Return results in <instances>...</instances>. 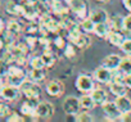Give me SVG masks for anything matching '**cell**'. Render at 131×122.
<instances>
[{
  "instance_id": "obj_36",
  "label": "cell",
  "mask_w": 131,
  "mask_h": 122,
  "mask_svg": "<svg viewBox=\"0 0 131 122\" xmlns=\"http://www.w3.org/2000/svg\"><path fill=\"white\" fill-rule=\"evenodd\" d=\"M7 121H8V122H23L25 118H23L22 114H18V113H16V112H12V113L7 117Z\"/></svg>"
},
{
  "instance_id": "obj_2",
  "label": "cell",
  "mask_w": 131,
  "mask_h": 122,
  "mask_svg": "<svg viewBox=\"0 0 131 122\" xmlns=\"http://www.w3.org/2000/svg\"><path fill=\"white\" fill-rule=\"evenodd\" d=\"M19 90L26 98H40L41 95V87L39 86V82L31 81L30 79L23 81V84L19 86Z\"/></svg>"
},
{
  "instance_id": "obj_16",
  "label": "cell",
  "mask_w": 131,
  "mask_h": 122,
  "mask_svg": "<svg viewBox=\"0 0 131 122\" xmlns=\"http://www.w3.org/2000/svg\"><path fill=\"white\" fill-rule=\"evenodd\" d=\"M71 42L75 44L77 49H80V50H85V49L89 48V45L91 44V39H90V36H89L86 32H81V34H80L76 39H73Z\"/></svg>"
},
{
  "instance_id": "obj_9",
  "label": "cell",
  "mask_w": 131,
  "mask_h": 122,
  "mask_svg": "<svg viewBox=\"0 0 131 122\" xmlns=\"http://www.w3.org/2000/svg\"><path fill=\"white\" fill-rule=\"evenodd\" d=\"M102 109L104 112V114L108 117L107 121H116L118 119L119 121V117H121V112L118 109V107L116 105L114 102H111V100H107L105 103L102 104Z\"/></svg>"
},
{
  "instance_id": "obj_41",
  "label": "cell",
  "mask_w": 131,
  "mask_h": 122,
  "mask_svg": "<svg viewBox=\"0 0 131 122\" xmlns=\"http://www.w3.org/2000/svg\"><path fill=\"white\" fill-rule=\"evenodd\" d=\"M122 3H123V7L131 13V0H122Z\"/></svg>"
},
{
  "instance_id": "obj_11",
  "label": "cell",
  "mask_w": 131,
  "mask_h": 122,
  "mask_svg": "<svg viewBox=\"0 0 131 122\" xmlns=\"http://www.w3.org/2000/svg\"><path fill=\"white\" fill-rule=\"evenodd\" d=\"M45 91L50 95V96H60L64 93V84L59 80H51L45 85Z\"/></svg>"
},
{
  "instance_id": "obj_23",
  "label": "cell",
  "mask_w": 131,
  "mask_h": 122,
  "mask_svg": "<svg viewBox=\"0 0 131 122\" xmlns=\"http://www.w3.org/2000/svg\"><path fill=\"white\" fill-rule=\"evenodd\" d=\"M80 105H81V109H85V110H91L95 108V102L94 99L91 98L90 94H85L80 98Z\"/></svg>"
},
{
  "instance_id": "obj_34",
  "label": "cell",
  "mask_w": 131,
  "mask_h": 122,
  "mask_svg": "<svg viewBox=\"0 0 131 122\" xmlns=\"http://www.w3.org/2000/svg\"><path fill=\"white\" fill-rule=\"evenodd\" d=\"M119 49H121L126 55H131V39H125V41L121 44Z\"/></svg>"
},
{
  "instance_id": "obj_20",
  "label": "cell",
  "mask_w": 131,
  "mask_h": 122,
  "mask_svg": "<svg viewBox=\"0 0 131 122\" xmlns=\"http://www.w3.org/2000/svg\"><path fill=\"white\" fill-rule=\"evenodd\" d=\"M109 89L111 93L114 96H121V95H127V87L123 85V82H118V81H111L109 84Z\"/></svg>"
},
{
  "instance_id": "obj_35",
  "label": "cell",
  "mask_w": 131,
  "mask_h": 122,
  "mask_svg": "<svg viewBox=\"0 0 131 122\" xmlns=\"http://www.w3.org/2000/svg\"><path fill=\"white\" fill-rule=\"evenodd\" d=\"M10 113H12L10 107H9L7 103L0 102V117H8Z\"/></svg>"
},
{
  "instance_id": "obj_18",
  "label": "cell",
  "mask_w": 131,
  "mask_h": 122,
  "mask_svg": "<svg viewBox=\"0 0 131 122\" xmlns=\"http://www.w3.org/2000/svg\"><path fill=\"white\" fill-rule=\"evenodd\" d=\"M90 95H91V98L94 99L95 104H98V105H102L103 103H105V102L108 100V94H107V91H105L104 89H102V87H94V89L91 90Z\"/></svg>"
},
{
  "instance_id": "obj_13",
  "label": "cell",
  "mask_w": 131,
  "mask_h": 122,
  "mask_svg": "<svg viewBox=\"0 0 131 122\" xmlns=\"http://www.w3.org/2000/svg\"><path fill=\"white\" fill-rule=\"evenodd\" d=\"M121 55L118 54H109L107 55L104 59H103V62H102V66L108 68L109 71L114 72V71H118V67H119V63H121Z\"/></svg>"
},
{
  "instance_id": "obj_43",
  "label": "cell",
  "mask_w": 131,
  "mask_h": 122,
  "mask_svg": "<svg viewBox=\"0 0 131 122\" xmlns=\"http://www.w3.org/2000/svg\"><path fill=\"white\" fill-rule=\"evenodd\" d=\"M5 48V44H4V41H3V39L0 37V51H2L3 49Z\"/></svg>"
},
{
  "instance_id": "obj_21",
  "label": "cell",
  "mask_w": 131,
  "mask_h": 122,
  "mask_svg": "<svg viewBox=\"0 0 131 122\" xmlns=\"http://www.w3.org/2000/svg\"><path fill=\"white\" fill-rule=\"evenodd\" d=\"M45 77H46V72L44 68H31V71L27 75V79L35 82H41L45 80Z\"/></svg>"
},
{
  "instance_id": "obj_31",
  "label": "cell",
  "mask_w": 131,
  "mask_h": 122,
  "mask_svg": "<svg viewBox=\"0 0 131 122\" xmlns=\"http://www.w3.org/2000/svg\"><path fill=\"white\" fill-rule=\"evenodd\" d=\"M30 66L31 68H45V64H44V60L41 58V55H36V57H32L30 59Z\"/></svg>"
},
{
  "instance_id": "obj_28",
  "label": "cell",
  "mask_w": 131,
  "mask_h": 122,
  "mask_svg": "<svg viewBox=\"0 0 131 122\" xmlns=\"http://www.w3.org/2000/svg\"><path fill=\"white\" fill-rule=\"evenodd\" d=\"M41 58H42V60H44L45 67H49V68L54 66L55 60H57V58H55V55H54V53H53L51 50H44Z\"/></svg>"
},
{
  "instance_id": "obj_39",
  "label": "cell",
  "mask_w": 131,
  "mask_h": 122,
  "mask_svg": "<svg viewBox=\"0 0 131 122\" xmlns=\"http://www.w3.org/2000/svg\"><path fill=\"white\" fill-rule=\"evenodd\" d=\"M123 85L131 90V75H123Z\"/></svg>"
},
{
  "instance_id": "obj_38",
  "label": "cell",
  "mask_w": 131,
  "mask_h": 122,
  "mask_svg": "<svg viewBox=\"0 0 131 122\" xmlns=\"http://www.w3.org/2000/svg\"><path fill=\"white\" fill-rule=\"evenodd\" d=\"M8 66H9V64H7L4 60L0 58V77H4V76L7 75V72H8Z\"/></svg>"
},
{
  "instance_id": "obj_26",
  "label": "cell",
  "mask_w": 131,
  "mask_h": 122,
  "mask_svg": "<svg viewBox=\"0 0 131 122\" xmlns=\"http://www.w3.org/2000/svg\"><path fill=\"white\" fill-rule=\"evenodd\" d=\"M5 10L8 12V14H12V16H21V12H22V4H18L16 2H8L7 5H5Z\"/></svg>"
},
{
  "instance_id": "obj_37",
  "label": "cell",
  "mask_w": 131,
  "mask_h": 122,
  "mask_svg": "<svg viewBox=\"0 0 131 122\" xmlns=\"http://www.w3.org/2000/svg\"><path fill=\"white\" fill-rule=\"evenodd\" d=\"M123 32H131V14L123 17Z\"/></svg>"
},
{
  "instance_id": "obj_8",
  "label": "cell",
  "mask_w": 131,
  "mask_h": 122,
  "mask_svg": "<svg viewBox=\"0 0 131 122\" xmlns=\"http://www.w3.org/2000/svg\"><path fill=\"white\" fill-rule=\"evenodd\" d=\"M36 117L42 119H50L54 114V105L49 102H39L36 107Z\"/></svg>"
},
{
  "instance_id": "obj_14",
  "label": "cell",
  "mask_w": 131,
  "mask_h": 122,
  "mask_svg": "<svg viewBox=\"0 0 131 122\" xmlns=\"http://www.w3.org/2000/svg\"><path fill=\"white\" fill-rule=\"evenodd\" d=\"M51 12L57 16H60V17L70 14L68 3L66 4L64 0H51Z\"/></svg>"
},
{
  "instance_id": "obj_48",
  "label": "cell",
  "mask_w": 131,
  "mask_h": 122,
  "mask_svg": "<svg viewBox=\"0 0 131 122\" xmlns=\"http://www.w3.org/2000/svg\"><path fill=\"white\" fill-rule=\"evenodd\" d=\"M0 98H2V96H0Z\"/></svg>"
},
{
  "instance_id": "obj_5",
  "label": "cell",
  "mask_w": 131,
  "mask_h": 122,
  "mask_svg": "<svg viewBox=\"0 0 131 122\" xmlns=\"http://www.w3.org/2000/svg\"><path fill=\"white\" fill-rule=\"evenodd\" d=\"M22 95L19 87L9 85V84H4L2 87H0V96H2L3 100L5 102H14L17 99H19V96Z\"/></svg>"
},
{
  "instance_id": "obj_44",
  "label": "cell",
  "mask_w": 131,
  "mask_h": 122,
  "mask_svg": "<svg viewBox=\"0 0 131 122\" xmlns=\"http://www.w3.org/2000/svg\"><path fill=\"white\" fill-rule=\"evenodd\" d=\"M4 85V77H0V87Z\"/></svg>"
},
{
  "instance_id": "obj_4",
  "label": "cell",
  "mask_w": 131,
  "mask_h": 122,
  "mask_svg": "<svg viewBox=\"0 0 131 122\" xmlns=\"http://www.w3.org/2000/svg\"><path fill=\"white\" fill-rule=\"evenodd\" d=\"M94 77L90 76V75H80L77 79H76V82H75V86L76 89L82 93V94H90L91 90L95 87V82H94Z\"/></svg>"
},
{
  "instance_id": "obj_24",
  "label": "cell",
  "mask_w": 131,
  "mask_h": 122,
  "mask_svg": "<svg viewBox=\"0 0 131 122\" xmlns=\"http://www.w3.org/2000/svg\"><path fill=\"white\" fill-rule=\"evenodd\" d=\"M118 72H121L122 75H131V55H127L121 59Z\"/></svg>"
},
{
  "instance_id": "obj_17",
  "label": "cell",
  "mask_w": 131,
  "mask_h": 122,
  "mask_svg": "<svg viewBox=\"0 0 131 122\" xmlns=\"http://www.w3.org/2000/svg\"><path fill=\"white\" fill-rule=\"evenodd\" d=\"M89 17L93 19V22H94L95 25H96V23L108 22V19H109V16H108L107 10H104V9H102V8H96V9H94V10L89 14Z\"/></svg>"
},
{
  "instance_id": "obj_30",
  "label": "cell",
  "mask_w": 131,
  "mask_h": 122,
  "mask_svg": "<svg viewBox=\"0 0 131 122\" xmlns=\"http://www.w3.org/2000/svg\"><path fill=\"white\" fill-rule=\"evenodd\" d=\"M77 48H76V45L75 44H72L71 41H70V44H67L66 45V48L63 49V51H64V55L67 57V58H73L76 54H77Z\"/></svg>"
},
{
  "instance_id": "obj_15",
  "label": "cell",
  "mask_w": 131,
  "mask_h": 122,
  "mask_svg": "<svg viewBox=\"0 0 131 122\" xmlns=\"http://www.w3.org/2000/svg\"><path fill=\"white\" fill-rule=\"evenodd\" d=\"M125 39H126L125 32L123 31H117V30H111L109 34H108V37H107L109 44L113 45V46H117V48L121 46V44L125 41Z\"/></svg>"
},
{
  "instance_id": "obj_19",
  "label": "cell",
  "mask_w": 131,
  "mask_h": 122,
  "mask_svg": "<svg viewBox=\"0 0 131 122\" xmlns=\"http://www.w3.org/2000/svg\"><path fill=\"white\" fill-rule=\"evenodd\" d=\"M114 103H116V105L118 107V109H119L121 113L131 112V99H130L127 95L117 96L116 100H114Z\"/></svg>"
},
{
  "instance_id": "obj_32",
  "label": "cell",
  "mask_w": 131,
  "mask_h": 122,
  "mask_svg": "<svg viewBox=\"0 0 131 122\" xmlns=\"http://www.w3.org/2000/svg\"><path fill=\"white\" fill-rule=\"evenodd\" d=\"M94 118L88 112H79L76 114V122H93Z\"/></svg>"
},
{
  "instance_id": "obj_1",
  "label": "cell",
  "mask_w": 131,
  "mask_h": 122,
  "mask_svg": "<svg viewBox=\"0 0 131 122\" xmlns=\"http://www.w3.org/2000/svg\"><path fill=\"white\" fill-rule=\"evenodd\" d=\"M26 79H27V73L23 71V68L19 64L18 66L9 64L8 66V72L4 76V84H9V85L19 87Z\"/></svg>"
},
{
  "instance_id": "obj_47",
  "label": "cell",
  "mask_w": 131,
  "mask_h": 122,
  "mask_svg": "<svg viewBox=\"0 0 131 122\" xmlns=\"http://www.w3.org/2000/svg\"><path fill=\"white\" fill-rule=\"evenodd\" d=\"M64 2H66V3H68V2H70V0H64Z\"/></svg>"
},
{
  "instance_id": "obj_27",
  "label": "cell",
  "mask_w": 131,
  "mask_h": 122,
  "mask_svg": "<svg viewBox=\"0 0 131 122\" xmlns=\"http://www.w3.org/2000/svg\"><path fill=\"white\" fill-rule=\"evenodd\" d=\"M108 23L111 26V30L123 31V18L119 16H113L108 19Z\"/></svg>"
},
{
  "instance_id": "obj_6",
  "label": "cell",
  "mask_w": 131,
  "mask_h": 122,
  "mask_svg": "<svg viewBox=\"0 0 131 122\" xmlns=\"http://www.w3.org/2000/svg\"><path fill=\"white\" fill-rule=\"evenodd\" d=\"M63 110L66 114H77L81 109V105H80V98L77 96H67L64 100H63Z\"/></svg>"
},
{
  "instance_id": "obj_40",
  "label": "cell",
  "mask_w": 131,
  "mask_h": 122,
  "mask_svg": "<svg viewBox=\"0 0 131 122\" xmlns=\"http://www.w3.org/2000/svg\"><path fill=\"white\" fill-rule=\"evenodd\" d=\"M119 121H123V122H131V112L122 113L121 117H119Z\"/></svg>"
},
{
  "instance_id": "obj_33",
  "label": "cell",
  "mask_w": 131,
  "mask_h": 122,
  "mask_svg": "<svg viewBox=\"0 0 131 122\" xmlns=\"http://www.w3.org/2000/svg\"><path fill=\"white\" fill-rule=\"evenodd\" d=\"M53 44L55 45V48L57 49H60V50H63L64 48H66V45H67L68 42L66 41V37L64 36H62V35H58L54 40H53Z\"/></svg>"
},
{
  "instance_id": "obj_46",
  "label": "cell",
  "mask_w": 131,
  "mask_h": 122,
  "mask_svg": "<svg viewBox=\"0 0 131 122\" xmlns=\"http://www.w3.org/2000/svg\"><path fill=\"white\" fill-rule=\"evenodd\" d=\"M18 2H21V3H23V2H27V0H18Z\"/></svg>"
},
{
  "instance_id": "obj_22",
  "label": "cell",
  "mask_w": 131,
  "mask_h": 122,
  "mask_svg": "<svg viewBox=\"0 0 131 122\" xmlns=\"http://www.w3.org/2000/svg\"><path fill=\"white\" fill-rule=\"evenodd\" d=\"M109 31H111V26H109L108 22L96 23V25H95V28H94V34H95L98 37H100V39H107Z\"/></svg>"
},
{
  "instance_id": "obj_42",
  "label": "cell",
  "mask_w": 131,
  "mask_h": 122,
  "mask_svg": "<svg viewBox=\"0 0 131 122\" xmlns=\"http://www.w3.org/2000/svg\"><path fill=\"white\" fill-rule=\"evenodd\" d=\"M3 31H4V22H3L2 18H0V35L3 34Z\"/></svg>"
},
{
  "instance_id": "obj_3",
  "label": "cell",
  "mask_w": 131,
  "mask_h": 122,
  "mask_svg": "<svg viewBox=\"0 0 131 122\" xmlns=\"http://www.w3.org/2000/svg\"><path fill=\"white\" fill-rule=\"evenodd\" d=\"M70 10L80 19L89 17V8L86 0H70L68 2Z\"/></svg>"
},
{
  "instance_id": "obj_12",
  "label": "cell",
  "mask_w": 131,
  "mask_h": 122,
  "mask_svg": "<svg viewBox=\"0 0 131 122\" xmlns=\"http://www.w3.org/2000/svg\"><path fill=\"white\" fill-rule=\"evenodd\" d=\"M21 16H23L26 19H28L31 22H34L35 19L39 18L37 12H36V8H35V3L32 2V0H27V2H23L22 3Z\"/></svg>"
},
{
  "instance_id": "obj_10",
  "label": "cell",
  "mask_w": 131,
  "mask_h": 122,
  "mask_svg": "<svg viewBox=\"0 0 131 122\" xmlns=\"http://www.w3.org/2000/svg\"><path fill=\"white\" fill-rule=\"evenodd\" d=\"M93 77H94V80L98 81L99 84H105V85H108V84L113 80V72L109 71L108 68L100 66L99 68L95 70Z\"/></svg>"
},
{
  "instance_id": "obj_7",
  "label": "cell",
  "mask_w": 131,
  "mask_h": 122,
  "mask_svg": "<svg viewBox=\"0 0 131 122\" xmlns=\"http://www.w3.org/2000/svg\"><path fill=\"white\" fill-rule=\"evenodd\" d=\"M37 104H39V98H26V100L21 105V114L23 117H36L35 110Z\"/></svg>"
},
{
  "instance_id": "obj_25",
  "label": "cell",
  "mask_w": 131,
  "mask_h": 122,
  "mask_svg": "<svg viewBox=\"0 0 131 122\" xmlns=\"http://www.w3.org/2000/svg\"><path fill=\"white\" fill-rule=\"evenodd\" d=\"M7 31H8L10 35H13V36L17 37V36L21 34V31H22V26H21V23H19L18 21L10 19V21L7 23Z\"/></svg>"
},
{
  "instance_id": "obj_29",
  "label": "cell",
  "mask_w": 131,
  "mask_h": 122,
  "mask_svg": "<svg viewBox=\"0 0 131 122\" xmlns=\"http://www.w3.org/2000/svg\"><path fill=\"white\" fill-rule=\"evenodd\" d=\"M81 28L84 32L86 34H91L94 32V28H95V23L93 22V19L90 17H86L84 19H81Z\"/></svg>"
},
{
  "instance_id": "obj_45",
  "label": "cell",
  "mask_w": 131,
  "mask_h": 122,
  "mask_svg": "<svg viewBox=\"0 0 131 122\" xmlns=\"http://www.w3.org/2000/svg\"><path fill=\"white\" fill-rule=\"evenodd\" d=\"M96 2H100V3H107V2H109V0H96Z\"/></svg>"
}]
</instances>
